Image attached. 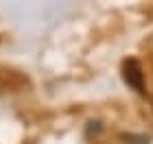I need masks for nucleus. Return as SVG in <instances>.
Returning <instances> with one entry per match:
<instances>
[{"label":"nucleus","mask_w":153,"mask_h":144,"mask_svg":"<svg viewBox=\"0 0 153 144\" xmlns=\"http://www.w3.org/2000/svg\"><path fill=\"white\" fill-rule=\"evenodd\" d=\"M123 77L129 83V87H134L136 92H144V77H142L140 64H138L136 59H127V61H125Z\"/></svg>","instance_id":"f257e3e1"}]
</instances>
